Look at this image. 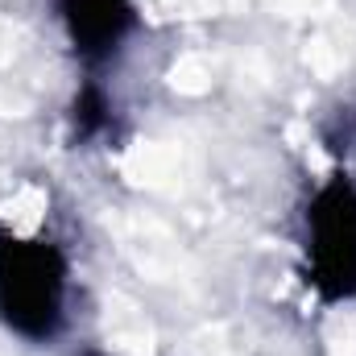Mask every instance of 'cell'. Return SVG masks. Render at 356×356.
<instances>
[{"label":"cell","mask_w":356,"mask_h":356,"mask_svg":"<svg viewBox=\"0 0 356 356\" xmlns=\"http://www.w3.org/2000/svg\"><path fill=\"white\" fill-rule=\"evenodd\" d=\"M71 266L46 236L0 228V319L25 340H50L63 327Z\"/></svg>","instance_id":"obj_1"},{"label":"cell","mask_w":356,"mask_h":356,"mask_svg":"<svg viewBox=\"0 0 356 356\" xmlns=\"http://www.w3.org/2000/svg\"><path fill=\"white\" fill-rule=\"evenodd\" d=\"M307 286L323 302L356 294V182L332 175L307 207Z\"/></svg>","instance_id":"obj_2"},{"label":"cell","mask_w":356,"mask_h":356,"mask_svg":"<svg viewBox=\"0 0 356 356\" xmlns=\"http://www.w3.org/2000/svg\"><path fill=\"white\" fill-rule=\"evenodd\" d=\"M58 17L79 58L99 63L133 29V0H58Z\"/></svg>","instance_id":"obj_3"},{"label":"cell","mask_w":356,"mask_h":356,"mask_svg":"<svg viewBox=\"0 0 356 356\" xmlns=\"http://www.w3.org/2000/svg\"><path fill=\"white\" fill-rule=\"evenodd\" d=\"M71 120H75V137L79 141H88L95 137L104 124H108V99H104V91L88 83V88L75 95V112H71Z\"/></svg>","instance_id":"obj_4"}]
</instances>
